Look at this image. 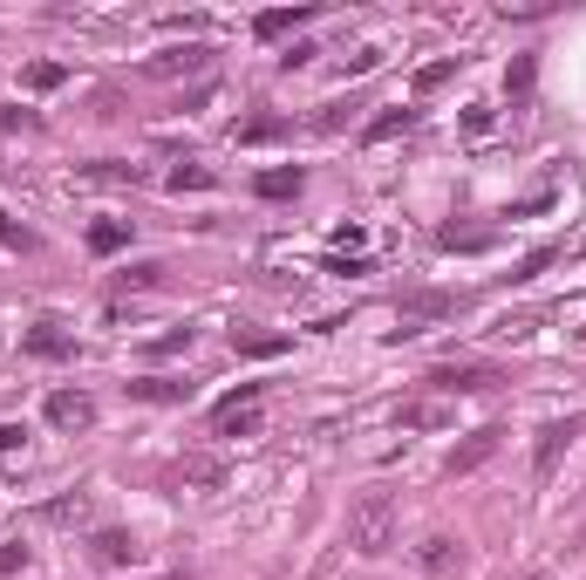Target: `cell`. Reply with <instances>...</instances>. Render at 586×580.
I'll list each match as a JSON object with an SVG mask.
<instances>
[{
	"mask_svg": "<svg viewBox=\"0 0 586 580\" xmlns=\"http://www.w3.org/2000/svg\"><path fill=\"white\" fill-rule=\"evenodd\" d=\"M409 423H423V431H437V423H450V410H437V403H423V410H409Z\"/></svg>",
	"mask_w": 586,
	"mask_h": 580,
	"instance_id": "obj_32",
	"label": "cell"
},
{
	"mask_svg": "<svg viewBox=\"0 0 586 580\" xmlns=\"http://www.w3.org/2000/svg\"><path fill=\"white\" fill-rule=\"evenodd\" d=\"M89 553H96L103 567H130V560H137V532H124V526H103V532L89 539Z\"/></svg>",
	"mask_w": 586,
	"mask_h": 580,
	"instance_id": "obj_10",
	"label": "cell"
},
{
	"mask_svg": "<svg viewBox=\"0 0 586 580\" xmlns=\"http://www.w3.org/2000/svg\"><path fill=\"white\" fill-rule=\"evenodd\" d=\"M130 397H137V403H184V397H191V382H164V376H143V382H130Z\"/></svg>",
	"mask_w": 586,
	"mask_h": 580,
	"instance_id": "obj_14",
	"label": "cell"
},
{
	"mask_svg": "<svg viewBox=\"0 0 586 580\" xmlns=\"http://www.w3.org/2000/svg\"><path fill=\"white\" fill-rule=\"evenodd\" d=\"M457 315H464L457 294H403V307H396V321H403L396 341L403 335H423V321H457Z\"/></svg>",
	"mask_w": 586,
	"mask_h": 580,
	"instance_id": "obj_3",
	"label": "cell"
},
{
	"mask_svg": "<svg viewBox=\"0 0 586 580\" xmlns=\"http://www.w3.org/2000/svg\"><path fill=\"white\" fill-rule=\"evenodd\" d=\"M532 83H539V62H532V55H519L512 68H504V96H512V103H525Z\"/></svg>",
	"mask_w": 586,
	"mask_h": 580,
	"instance_id": "obj_17",
	"label": "cell"
},
{
	"mask_svg": "<svg viewBox=\"0 0 586 580\" xmlns=\"http://www.w3.org/2000/svg\"><path fill=\"white\" fill-rule=\"evenodd\" d=\"M307 62H315V49H307V42H294V49L280 55V68H307Z\"/></svg>",
	"mask_w": 586,
	"mask_h": 580,
	"instance_id": "obj_33",
	"label": "cell"
},
{
	"mask_svg": "<svg viewBox=\"0 0 586 580\" xmlns=\"http://www.w3.org/2000/svg\"><path fill=\"white\" fill-rule=\"evenodd\" d=\"M130 246V225L124 219H96L89 225V253H124Z\"/></svg>",
	"mask_w": 586,
	"mask_h": 580,
	"instance_id": "obj_16",
	"label": "cell"
},
{
	"mask_svg": "<svg viewBox=\"0 0 586 580\" xmlns=\"http://www.w3.org/2000/svg\"><path fill=\"white\" fill-rule=\"evenodd\" d=\"M525 580H545V573H525Z\"/></svg>",
	"mask_w": 586,
	"mask_h": 580,
	"instance_id": "obj_35",
	"label": "cell"
},
{
	"mask_svg": "<svg viewBox=\"0 0 586 580\" xmlns=\"http://www.w3.org/2000/svg\"><path fill=\"white\" fill-rule=\"evenodd\" d=\"M300 184H307V171H300V165H273V171H259V178H253L259 199H300Z\"/></svg>",
	"mask_w": 586,
	"mask_h": 580,
	"instance_id": "obj_12",
	"label": "cell"
},
{
	"mask_svg": "<svg viewBox=\"0 0 586 580\" xmlns=\"http://www.w3.org/2000/svg\"><path fill=\"white\" fill-rule=\"evenodd\" d=\"M232 348H239V356H259V362H273V356H287V335H259V328H232Z\"/></svg>",
	"mask_w": 586,
	"mask_h": 580,
	"instance_id": "obj_13",
	"label": "cell"
},
{
	"mask_svg": "<svg viewBox=\"0 0 586 580\" xmlns=\"http://www.w3.org/2000/svg\"><path fill=\"white\" fill-rule=\"evenodd\" d=\"M416 124V109H382L375 124H369V144H382V137H396V130H409Z\"/></svg>",
	"mask_w": 586,
	"mask_h": 580,
	"instance_id": "obj_19",
	"label": "cell"
},
{
	"mask_svg": "<svg viewBox=\"0 0 586 580\" xmlns=\"http://www.w3.org/2000/svg\"><path fill=\"white\" fill-rule=\"evenodd\" d=\"M164 580H191V573H164Z\"/></svg>",
	"mask_w": 586,
	"mask_h": 580,
	"instance_id": "obj_34",
	"label": "cell"
},
{
	"mask_svg": "<svg viewBox=\"0 0 586 580\" xmlns=\"http://www.w3.org/2000/svg\"><path fill=\"white\" fill-rule=\"evenodd\" d=\"M171 184H178V191H205V184H212V171H205V165H178V171H171Z\"/></svg>",
	"mask_w": 586,
	"mask_h": 580,
	"instance_id": "obj_26",
	"label": "cell"
},
{
	"mask_svg": "<svg viewBox=\"0 0 586 580\" xmlns=\"http://www.w3.org/2000/svg\"><path fill=\"white\" fill-rule=\"evenodd\" d=\"M253 397H259V382H239V390H232V397L212 410V431H219V437H253V431H259Z\"/></svg>",
	"mask_w": 586,
	"mask_h": 580,
	"instance_id": "obj_4",
	"label": "cell"
},
{
	"mask_svg": "<svg viewBox=\"0 0 586 580\" xmlns=\"http://www.w3.org/2000/svg\"><path fill=\"white\" fill-rule=\"evenodd\" d=\"M553 260H560V246H539V253H525V260L512 266V281H539V274H545Z\"/></svg>",
	"mask_w": 586,
	"mask_h": 580,
	"instance_id": "obj_22",
	"label": "cell"
},
{
	"mask_svg": "<svg viewBox=\"0 0 586 580\" xmlns=\"http://www.w3.org/2000/svg\"><path fill=\"white\" fill-rule=\"evenodd\" d=\"M191 335H199V328H171V335H150V341H143V356H184V348H191Z\"/></svg>",
	"mask_w": 586,
	"mask_h": 580,
	"instance_id": "obj_20",
	"label": "cell"
},
{
	"mask_svg": "<svg viewBox=\"0 0 586 580\" xmlns=\"http://www.w3.org/2000/svg\"><path fill=\"white\" fill-rule=\"evenodd\" d=\"M158 274H164V266L143 260V266H124V274H116V287H158Z\"/></svg>",
	"mask_w": 586,
	"mask_h": 580,
	"instance_id": "obj_25",
	"label": "cell"
},
{
	"mask_svg": "<svg viewBox=\"0 0 586 580\" xmlns=\"http://www.w3.org/2000/svg\"><path fill=\"white\" fill-rule=\"evenodd\" d=\"M416 567H423L429 580H457V573H464V539H450V532H429L423 547H416Z\"/></svg>",
	"mask_w": 586,
	"mask_h": 580,
	"instance_id": "obj_5",
	"label": "cell"
},
{
	"mask_svg": "<svg viewBox=\"0 0 586 580\" xmlns=\"http://www.w3.org/2000/svg\"><path fill=\"white\" fill-rule=\"evenodd\" d=\"M28 356L62 362V356H75V335H62V321H34V328H28Z\"/></svg>",
	"mask_w": 586,
	"mask_h": 580,
	"instance_id": "obj_11",
	"label": "cell"
},
{
	"mask_svg": "<svg viewBox=\"0 0 586 580\" xmlns=\"http://www.w3.org/2000/svg\"><path fill=\"white\" fill-rule=\"evenodd\" d=\"M457 75V55H444V62H429V68H416V89H444Z\"/></svg>",
	"mask_w": 586,
	"mask_h": 580,
	"instance_id": "obj_24",
	"label": "cell"
},
{
	"mask_svg": "<svg viewBox=\"0 0 586 580\" xmlns=\"http://www.w3.org/2000/svg\"><path fill=\"white\" fill-rule=\"evenodd\" d=\"M0 130H34V109H14V103H0Z\"/></svg>",
	"mask_w": 586,
	"mask_h": 580,
	"instance_id": "obj_30",
	"label": "cell"
},
{
	"mask_svg": "<svg viewBox=\"0 0 586 580\" xmlns=\"http://www.w3.org/2000/svg\"><path fill=\"white\" fill-rule=\"evenodd\" d=\"M498 444H504V431H498V423H484V431H471V437H464V444L450 451V464H444V472H450V478H471V472H478V464H484Z\"/></svg>",
	"mask_w": 586,
	"mask_h": 580,
	"instance_id": "obj_7",
	"label": "cell"
},
{
	"mask_svg": "<svg viewBox=\"0 0 586 580\" xmlns=\"http://www.w3.org/2000/svg\"><path fill=\"white\" fill-rule=\"evenodd\" d=\"M21 567H28V547H21V539H8V547H0V580L21 573Z\"/></svg>",
	"mask_w": 586,
	"mask_h": 580,
	"instance_id": "obj_29",
	"label": "cell"
},
{
	"mask_svg": "<svg viewBox=\"0 0 586 580\" xmlns=\"http://www.w3.org/2000/svg\"><path fill=\"white\" fill-rule=\"evenodd\" d=\"M396 526H403V506L388 485H369L355 506H348V547H355L362 560H382L388 547H396Z\"/></svg>",
	"mask_w": 586,
	"mask_h": 580,
	"instance_id": "obj_1",
	"label": "cell"
},
{
	"mask_svg": "<svg viewBox=\"0 0 586 580\" xmlns=\"http://www.w3.org/2000/svg\"><path fill=\"white\" fill-rule=\"evenodd\" d=\"M273 137H287L280 116H253V124H239V144H273Z\"/></svg>",
	"mask_w": 586,
	"mask_h": 580,
	"instance_id": "obj_21",
	"label": "cell"
},
{
	"mask_svg": "<svg viewBox=\"0 0 586 580\" xmlns=\"http://www.w3.org/2000/svg\"><path fill=\"white\" fill-rule=\"evenodd\" d=\"M28 444V423H0V457H14Z\"/></svg>",
	"mask_w": 586,
	"mask_h": 580,
	"instance_id": "obj_31",
	"label": "cell"
},
{
	"mask_svg": "<svg viewBox=\"0 0 586 580\" xmlns=\"http://www.w3.org/2000/svg\"><path fill=\"white\" fill-rule=\"evenodd\" d=\"M205 62H212V49L191 42V49H164V55H150V62H143V75H199Z\"/></svg>",
	"mask_w": 586,
	"mask_h": 580,
	"instance_id": "obj_9",
	"label": "cell"
},
{
	"mask_svg": "<svg viewBox=\"0 0 586 580\" xmlns=\"http://www.w3.org/2000/svg\"><path fill=\"white\" fill-rule=\"evenodd\" d=\"M49 423H55V431H89V423H96V403H89L83 390H55V397H49Z\"/></svg>",
	"mask_w": 586,
	"mask_h": 580,
	"instance_id": "obj_8",
	"label": "cell"
},
{
	"mask_svg": "<svg viewBox=\"0 0 586 580\" xmlns=\"http://www.w3.org/2000/svg\"><path fill=\"white\" fill-rule=\"evenodd\" d=\"M300 21H315V8H266L253 28H259V34H287V28H300Z\"/></svg>",
	"mask_w": 586,
	"mask_h": 580,
	"instance_id": "obj_18",
	"label": "cell"
},
{
	"mask_svg": "<svg viewBox=\"0 0 586 580\" xmlns=\"http://www.w3.org/2000/svg\"><path fill=\"white\" fill-rule=\"evenodd\" d=\"M62 83H68L62 62H34V68H28V89H62Z\"/></svg>",
	"mask_w": 586,
	"mask_h": 580,
	"instance_id": "obj_23",
	"label": "cell"
},
{
	"mask_svg": "<svg viewBox=\"0 0 586 580\" xmlns=\"http://www.w3.org/2000/svg\"><path fill=\"white\" fill-rule=\"evenodd\" d=\"M579 431H586V416H579V410H573V416H545V423H539V444H532V472H539V478H553V472H560V457H566V444H573Z\"/></svg>",
	"mask_w": 586,
	"mask_h": 580,
	"instance_id": "obj_2",
	"label": "cell"
},
{
	"mask_svg": "<svg viewBox=\"0 0 586 580\" xmlns=\"http://www.w3.org/2000/svg\"><path fill=\"white\" fill-rule=\"evenodd\" d=\"M0 246H8V253H28V246H34V240H28V232H21L8 212H0Z\"/></svg>",
	"mask_w": 586,
	"mask_h": 580,
	"instance_id": "obj_27",
	"label": "cell"
},
{
	"mask_svg": "<svg viewBox=\"0 0 586 580\" xmlns=\"http://www.w3.org/2000/svg\"><path fill=\"white\" fill-rule=\"evenodd\" d=\"M232 472H225V457H184V485H199V492H219Z\"/></svg>",
	"mask_w": 586,
	"mask_h": 580,
	"instance_id": "obj_15",
	"label": "cell"
},
{
	"mask_svg": "<svg viewBox=\"0 0 586 580\" xmlns=\"http://www.w3.org/2000/svg\"><path fill=\"white\" fill-rule=\"evenodd\" d=\"M545 14H560V0H532V8H504V21H545Z\"/></svg>",
	"mask_w": 586,
	"mask_h": 580,
	"instance_id": "obj_28",
	"label": "cell"
},
{
	"mask_svg": "<svg viewBox=\"0 0 586 580\" xmlns=\"http://www.w3.org/2000/svg\"><path fill=\"white\" fill-rule=\"evenodd\" d=\"M429 382H444L450 397H478V390H498L504 376H498V369H484V362H444V369L429 376Z\"/></svg>",
	"mask_w": 586,
	"mask_h": 580,
	"instance_id": "obj_6",
	"label": "cell"
}]
</instances>
